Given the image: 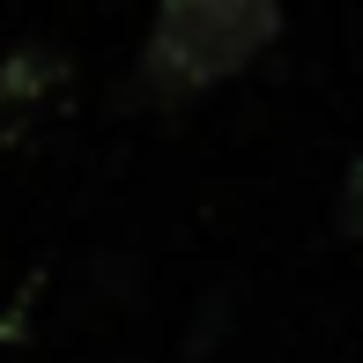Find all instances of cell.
Returning <instances> with one entry per match:
<instances>
[{
  "mask_svg": "<svg viewBox=\"0 0 363 363\" xmlns=\"http://www.w3.org/2000/svg\"><path fill=\"white\" fill-rule=\"evenodd\" d=\"M334 223L349 230V238H363V156H356V171L341 178V208H334Z\"/></svg>",
  "mask_w": 363,
  "mask_h": 363,
  "instance_id": "3957f363",
  "label": "cell"
},
{
  "mask_svg": "<svg viewBox=\"0 0 363 363\" xmlns=\"http://www.w3.org/2000/svg\"><path fill=\"white\" fill-rule=\"evenodd\" d=\"M274 38H282V0H156L141 45V96L186 104L245 74Z\"/></svg>",
  "mask_w": 363,
  "mask_h": 363,
  "instance_id": "6da1fadb",
  "label": "cell"
},
{
  "mask_svg": "<svg viewBox=\"0 0 363 363\" xmlns=\"http://www.w3.org/2000/svg\"><path fill=\"white\" fill-rule=\"evenodd\" d=\"M67 89V60L52 45H15L0 60V126H23L30 111H45L52 96Z\"/></svg>",
  "mask_w": 363,
  "mask_h": 363,
  "instance_id": "7a4b0ae2",
  "label": "cell"
}]
</instances>
